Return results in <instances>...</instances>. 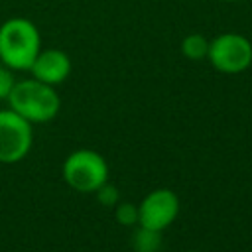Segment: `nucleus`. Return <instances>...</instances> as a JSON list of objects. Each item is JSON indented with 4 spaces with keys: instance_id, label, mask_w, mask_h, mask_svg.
Masks as SVG:
<instances>
[{
    "instance_id": "nucleus-8",
    "label": "nucleus",
    "mask_w": 252,
    "mask_h": 252,
    "mask_svg": "<svg viewBox=\"0 0 252 252\" xmlns=\"http://www.w3.org/2000/svg\"><path fill=\"white\" fill-rule=\"evenodd\" d=\"M181 53L191 61H203L209 53V39L203 33H187L181 39Z\"/></svg>"
},
{
    "instance_id": "nucleus-5",
    "label": "nucleus",
    "mask_w": 252,
    "mask_h": 252,
    "mask_svg": "<svg viewBox=\"0 0 252 252\" xmlns=\"http://www.w3.org/2000/svg\"><path fill=\"white\" fill-rule=\"evenodd\" d=\"M33 142L32 122L12 108L0 110V163L22 161Z\"/></svg>"
},
{
    "instance_id": "nucleus-14",
    "label": "nucleus",
    "mask_w": 252,
    "mask_h": 252,
    "mask_svg": "<svg viewBox=\"0 0 252 252\" xmlns=\"http://www.w3.org/2000/svg\"><path fill=\"white\" fill-rule=\"evenodd\" d=\"M189 252H197V250H189Z\"/></svg>"
},
{
    "instance_id": "nucleus-3",
    "label": "nucleus",
    "mask_w": 252,
    "mask_h": 252,
    "mask_svg": "<svg viewBox=\"0 0 252 252\" xmlns=\"http://www.w3.org/2000/svg\"><path fill=\"white\" fill-rule=\"evenodd\" d=\"M63 179L79 193H94L108 181L106 159L94 150H77L63 161Z\"/></svg>"
},
{
    "instance_id": "nucleus-13",
    "label": "nucleus",
    "mask_w": 252,
    "mask_h": 252,
    "mask_svg": "<svg viewBox=\"0 0 252 252\" xmlns=\"http://www.w3.org/2000/svg\"><path fill=\"white\" fill-rule=\"evenodd\" d=\"M219 2H240V0H219Z\"/></svg>"
},
{
    "instance_id": "nucleus-10",
    "label": "nucleus",
    "mask_w": 252,
    "mask_h": 252,
    "mask_svg": "<svg viewBox=\"0 0 252 252\" xmlns=\"http://www.w3.org/2000/svg\"><path fill=\"white\" fill-rule=\"evenodd\" d=\"M16 85V79H14V71L10 67H6L2 61H0V100H8L12 89Z\"/></svg>"
},
{
    "instance_id": "nucleus-4",
    "label": "nucleus",
    "mask_w": 252,
    "mask_h": 252,
    "mask_svg": "<svg viewBox=\"0 0 252 252\" xmlns=\"http://www.w3.org/2000/svg\"><path fill=\"white\" fill-rule=\"evenodd\" d=\"M209 63L224 75L244 73L252 65V43L246 35L224 32L209 39Z\"/></svg>"
},
{
    "instance_id": "nucleus-12",
    "label": "nucleus",
    "mask_w": 252,
    "mask_h": 252,
    "mask_svg": "<svg viewBox=\"0 0 252 252\" xmlns=\"http://www.w3.org/2000/svg\"><path fill=\"white\" fill-rule=\"evenodd\" d=\"M94 193L98 195V199H100L104 205H116L118 195H116V191H114V187H112V185L104 183V185H102V187H98Z\"/></svg>"
},
{
    "instance_id": "nucleus-1",
    "label": "nucleus",
    "mask_w": 252,
    "mask_h": 252,
    "mask_svg": "<svg viewBox=\"0 0 252 252\" xmlns=\"http://www.w3.org/2000/svg\"><path fill=\"white\" fill-rule=\"evenodd\" d=\"M41 51V33L37 26L22 16L0 24V61L12 71H30Z\"/></svg>"
},
{
    "instance_id": "nucleus-7",
    "label": "nucleus",
    "mask_w": 252,
    "mask_h": 252,
    "mask_svg": "<svg viewBox=\"0 0 252 252\" xmlns=\"http://www.w3.org/2000/svg\"><path fill=\"white\" fill-rule=\"evenodd\" d=\"M30 73L33 79L57 87L71 75V57L63 49H41L33 59Z\"/></svg>"
},
{
    "instance_id": "nucleus-6",
    "label": "nucleus",
    "mask_w": 252,
    "mask_h": 252,
    "mask_svg": "<svg viewBox=\"0 0 252 252\" xmlns=\"http://www.w3.org/2000/svg\"><path fill=\"white\" fill-rule=\"evenodd\" d=\"M179 197L171 189H156L138 205V224L150 230H165L179 215Z\"/></svg>"
},
{
    "instance_id": "nucleus-11",
    "label": "nucleus",
    "mask_w": 252,
    "mask_h": 252,
    "mask_svg": "<svg viewBox=\"0 0 252 252\" xmlns=\"http://www.w3.org/2000/svg\"><path fill=\"white\" fill-rule=\"evenodd\" d=\"M116 220L130 226V224H138V207L130 205V203H120L116 207Z\"/></svg>"
},
{
    "instance_id": "nucleus-9",
    "label": "nucleus",
    "mask_w": 252,
    "mask_h": 252,
    "mask_svg": "<svg viewBox=\"0 0 252 252\" xmlns=\"http://www.w3.org/2000/svg\"><path fill=\"white\" fill-rule=\"evenodd\" d=\"M134 244H136V252H156L161 244V236L158 230H150V228L140 226L136 232Z\"/></svg>"
},
{
    "instance_id": "nucleus-2",
    "label": "nucleus",
    "mask_w": 252,
    "mask_h": 252,
    "mask_svg": "<svg viewBox=\"0 0 252 252\" xmlns=\"http://www.w3.org/2000/svg\"><path fill=\"white\" fill-rule=\"evenodd\" d=\"M8 104L14 112L24 116L28 122L41 124V122H49L57 116L61 100H59L55 87L32 77V79L16 81V85L8 96Z\"/></svg>"
}]
</instances>
